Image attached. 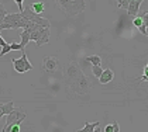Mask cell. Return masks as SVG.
Returning <instances> with one entry per match:
<instances>
[{
    "instance_id": "obj_10",
    "label": "cell",
    "mask_w": 148,
    "mask_h": 132,
    "mask_svg": "<svg viewBox=\"0 0 148 132\" xmlns=\"http://www.w3.org/2000/svg\"><path fill=\"white\" fill-rule=\"evenodd\" d=\"M114 79V72L112 69H104L102 72V75L99 77V82L102 83V84H107V83H110L112 80Z\"/></svg>"
},
{
    "instance_id": "obj_29",
    "label": "cell",
    "mask_w": 148,
    "mask_h": 132,
    "mask_svg": "<svg viewBox=\"0 0 148 132\" xmlns=\"http://www.w3.org/2000/svg\"><path fill=\"white\" fill-rule=\"evenodd\" d=\"M95 132H100V128L97 127V128H96V131H95Z\"/></svg>"
},
{
    "instance_id": "obj_20",
    "label": "cell",
    "mask_w": 148,
    "mask_h": 132,
    "mask_svg": "<svg viewBox=\"0 0 148 132\" xmlns=\"http://www.w3.org/2000/svg\"><path fill=\"white\" fill-rule=\"evenodd\" d=\"M9 52H12V46H10V44H7L6 46H3V48H1V51H0V56L6 55V54H9Z\"/></svg>"
},
{
    "instance_id": "obj_14",
    "label": "cell",
    "mask_w": 148,
    "mask_h": 132,
    "mask_svg": "<svg viewBox=\"0 0 148 132\" xmlns=\"http://www.w3.org/2000/svg\"><path fill=\"white\" fill-rule=\"evenodd\" d=\"M30 7H31V10L34 11V13H37V14H41L42 11L45 10V4H44V1H37V3H33Z\"/></svg>"
},
{
    "instance_id": "obj_28",
    "label": "cell",
    "mask_w": 148,
    "mask_h": 132,
    "mask_svg": "<svg viewBox=\"0 0 148 132\" xmlns=\"http://www.w3.org/2000/svg\"><path fill=\"white\" fill-rule=\"evenodd\" d=\"M6 45H7V42H6V41H4V39H3V38L0 37V46L3 48V46H6Z\"/></svg>"
},
{
    "instance_id": "obj_19",
    "label": "cell",
    "mask_w": 148,
    "mask_h": 132,
    "mask_svg": "<svg viewBox=\"0 0 148 132\" xmlns=\"http://www.w3.org/2000/svg\"><path fill=\"white\" fill-rule=\"evenodd\" d=\"M133 24L136 25L137 28H141V27L144 25V24H143V18H141V17H134V18H133Z\"/></svg>"
},
{
    "instance_id": "obj_30",
    "label": "cell",
    "mask_w": 148,
    "mask_h": 132,
    "mask_svg": "<svg viewBox=\"0 0 148 132\" xmlns=\"http://www.w3.org/2000/svg\"><path fill=\"white\" fill-rule=\"evenodd\" d=\"M147 37H148V33H147Z\"/></svg>"
},
{
    "instance_id": "obj_13",
    "label": "cell",
    "mask_w": 148,
    "mask_h": 132,
    "mask_svg": "<svg viewBox=\"0 0 148 132\" xmlns=\"http://www.w3.org/2000/svg\"><path fill=\"white\" fill-rule=\"evenodd\" d=\"M99 121H95V122H88L85 121V127L82 128V129H78V132H95L96 131V128L99 127Z\"/></svg>"
},
{
    "instance_id": "obj_22",
    "label": "cell",
    "mask_w": 148,
    "mask_h": 132,
    "mask_svg": "<svg viewBox=\"0 0 148 132\" xmlns=\"http://www.w3.org/2000/svg\"><path fill=\"white\" fill-rule=\"evenodd\" d=\"M10 46H12V51H21L20 42H13V44H10Z\"/></svg>"
},
{
    "instance_id": "obj_5",
    "label": "cell",
    "mask_w": 148,
    "mask_h": 132,
    "mask_svg": "<svg viewBox=\"0 0 148 132\" xmlns=\"http://www.w3.org/2000/svg\"><path fill=\"white\" fill-rule=\"evenodd\" d=\"M23 16H24V18H25V20H28V21L33 22V24L41 25V27H47V28H49V27H51L49 21H48L47 18L40 17V14L34 13V11L31 10V7H30V6H25V7H24Z\"/></svg>"
},
{
    "instance_id": "obj_9",
    "label": "cell",
    "mask_w": 148,
    "mask_h": 132,
    "mask_svg": "<svg viewBox=\"0 0 148 132\" xmlns=\"http://www.w3.org/2000/svg\"><path fill=\"white\" fill-rule=\"evenodd\" d=\"M144 0H131L130 1V4H128V9H127V13H128V16L130 17H137V13L140 11V6H141V3H143Z\"/></svg>"
},
{
    "instance_id": "obj_3",
    "label": "cell",
    "mask_w": 148,
    "mask_h": 132,
    "mask_svg": "<svg viewBox=\"0 0 148 132\" xmlns=\"http://www.w3.org/2000/svg\"><path fill=\"white\" fill-rule=\"evenodd\" d=\"M68 83V86L75 93H78V94H86L88 91H89V88H90V86H89V82H88V79H86V76L82 73L79 77H76V79H73V80H71V82H66Z\"/></svg>"
},
{
    "instance_id": "obj_27",
    "label": "cell",
    "mask_w": 148,
    "mask_h": 132,
    "mask_svg": "<svg viewBox=\"0 0 148 132\" xmlns=\"http://www.w3.org/2000/svg\"><path fill=\"white\" fill-rule=\"evenodd\" d=\"M69 1H71V0H58V3H59L61 7H64V6H65L66 3H69Z\"/></svg>"
},
{
    "instance_id": "obj_11",
    "label": "cell",
    "mask_w": 148,
    "mask_h": 132,
    "mask_svg": "<svg viewBox=\"0 0 148 132\" xmlns=\"http://www.w3.org/2000/svg\"><path fill=\"white\" fill-rule=\"evenodd\" d=\"M20 37H21V42H20V45H21V51H24L25 46L28 45V42L31 41V38H30V31H28L27 28H23V31L20 33Z\"/></svg>"
},
{
    "instance_id": "obj_16",
    "label": "cell",
    "mask_w": 148,
    "mask_h": 132,
    "mask_svg": "<svg viewBox=\"0 0 148 132\" xmlns=\"http://www.w3.org/2000/svg\"><path fill=\"white\" fill-rule=\"evenodd\" d=\"M7 14H9V13H7V10L4 9V6H3V3L0 1V24H1V22H3V21H4V17H6Z\"/></svg>"
},
{
    "instance_id": "obj_17",
    "label": "cell",
    "mask_w": 148,
    "mask_h": 132,
    "mask_svg": "<svg viewBox=\"0 0 148 132\" xmlns=\"http://www.w3.org/2000/svg\"><path fill=\"white\" fill-rule=\"evenodd\" d=\"M130 1H131V0H117V6H119V9H124V10H127Z\"/></svg>"
},
{
    "instance_id": "obj_2",
    "label": "cell",
    "mask_w": 148,
    "mask_h": 132,
    "mask_svg": "<svg viewBox=\"0 0 148 132\" xmlns=\"http://www.w3.org/2000/svg\"><path fill=\"white\" fill-rule=\"evenodd\" d=\"M27 30L30 31V38L31 41H35L37 46H42L44 44H48L49 41V28L47 27H41V25H37V24H30L27 27Z\"/></svg>"
},
{
    "instance_id": "obj_12",
    "label": "cell",
    "mask_w": 148,
    "mask_h": 132,
    "mask_svg": "<svg viewBox=\"0 0 148 132\" xmlns=\"http://www.w3.org/2000/svg\"><path fill=\"white\" fill-rule=\"evenodd\" d=\"M14 108V103L13 101H9V103H6V104H1L0 105V120H1V117L3 115H7V114H10Z\"/></svg>"
},
{
    "instance_id": "obj_21",
    "label": "cell",
    "mask_w": 148,
    "mask_h": 132,
    "mask_svg": "<svg viewBox=\"0 0 148 132\" xmlns=\"http://www.w3.org/2000/svg\"><path fill=\"white\" fill-rule=\"evenodd\" d=\"M140 80L141 82H148V63L144 66V73H143V76L140 77Z\"/></svg>"
},
{
    "instance_id": "obj_8",
    "label": "cell",
    "mask_w": 148,
    "mask_h": 132,
    "mask_svg": "<svg viewBox=\"0 0 148 132\" xmlns=\"http://www.w3.org/2000/svg\"><path fill=\"white\" fill-rule=\"evenodd\" d=\"M59 66H61L59 61L54 56H45L42 59V70L45 72H57Z\"/></svg>"
},
{
    "instance_id": "obj_25",
    "label": "cell",
    "mask_w": 148,
    "mask_h": 132,
    "mask_svg": "<svg viewBox=\"0 0 148 132\" xmlns=\"http://www.w3.org/2000/svg\"><path fill=\"white\" fill-rule=\"evenodd\" d=\"M113 132H120V127L117 121H113Z\"/></svg>"
},
{
    "instance_id": "obj_24",
    "label": "cell",
    "mask_w": 148,
    "mask_h": 132,
    "mask_svg": "<svg viewBox=\"0 0 148 132\" xmlns=\"http://www.w3.org/2000/svg\"><path fill=\"white\" fill-rule=\"evenodd\" d=\"M141 18H143V24H144V27L147 28V27H148V13H145Z\"/></svg>"
},
{
    "instance_id": "obj_18",
    "label": "cell",
    "mask_w": 148,
    "mask_h": 132,
    "mask_svg": "<svg viewBox=\"0 0 148 132\" xmlns=\"http://www.w3.org/2000/svg\"><path fill=\"white\" fill-rule=\"evenodd\" d=\"M92 72H93V75H95V77H100V75H102V72H103V69H102V66H92Z\"/></svg>"
},
{
    "instance_id": "obj_1",
    "label": "cell",
    "mask_w": 148,
    "mask_h": 132,
    "mask_svg": "<svg viewBox=\"0 0 148 132\" xmlns=\"http://www.w3.org/2000/svg\"><path fill=\"white\" fill-rule=\"evenodd\" d=\"M31 22L25 20L23 13H12L4 17V21L0 24V31L3 30H13V28H27Z\"/></svg>"
},
{
    "instance_id": "obj_4",
    "label": "cell",
    "mask_w": 148,
    "mask_h": 132,
    "mask_svg": "<svg viewBox=\"0 0 148 132\" xmlns=\"http://www.w3.org/2000/svg\"><path fill=\"white\" fill-rule=\"evenodd\" d=\"M25 117H27V114H25L21 108H13L12 112L7 114L6 125H4V128H3V132L6 131V129H9L13 125H20V124L25 120Z\"/></svg>"
},
{
    "instance_id": "obj_23",
    "label": "cell",
    "mask_w": 148,
    "mask_h": 132,
    "mask_svg": "<svg viewBox=\"0 0 148 132\" xmlns=\"http://www.w3.org/2000/svg\"><path fill=\"white\" fill-rule=\"evenodd\" d=\"M16 1V4H17V7H18V13H23L24 7H23V0H14Z\"/></svg>"
},
{
    "instance_id": "obj_6",
    "label": "cell",
    "mask_w": 148,
    "mask_h": 132,
    "mask_svg": "<svg viewBox=\"0 0 148 132\" xmlns=\"http://www.w3.org/2000/svg\"><path fill=\"white\" fill-rule=\"evenodd\" d=\"M12 63H13V66H14V70H16L17 73H25V72H28V70L33 69V65H31L30 61L27 59L25 51H23L21 58H18V59H12Z\"/></svg>"
},
{
    "instance_id": "obj_26",
    "label": "cell",
    "mask_w": 148,
    "mask_h": 132,
    "mask_svg": "<svg viewBox=\"0 0 148 132\" xmlns=\"http://www.w3.org/2000/svg\"><path fill=\"white\" fill-rule=\"evenodd\" d=\"M104 132H113V124H109L104 127Z\"/></svg>"
},
{
    "instance_id": "obj_7",
    "label": "cell",
    "mask_w": 148,
    "mask_h": 132,
    "mask_svg": "<svg viewBox=\"0 0 148 132\" xmlns=\"http://www.w3.org/2000/svg\"><path fill=\"white\" fill-rule=\"evenodd\" d=\"M62 9L66 11L68 16H78L85 10V0H71Z\"/></svg>"
},
{
    "instance_id": "obj_15",
    "label": "cell",
    "mask_w": 148,
    "mask_h": 132,
    "mask_svg": "<svg viewBox=\"0 0 148 132\" xmlns=\"http://www.w3.org/2000/svg\"><path fill=\"white\" fill-rule=\"evenodd\" d=\"M85 61H88V62H90L93 66H100L102 63V59H100V56L99 55H92V56H88Z\"/></svg>"
}]
</instances>
